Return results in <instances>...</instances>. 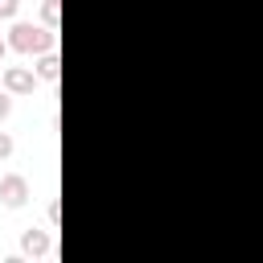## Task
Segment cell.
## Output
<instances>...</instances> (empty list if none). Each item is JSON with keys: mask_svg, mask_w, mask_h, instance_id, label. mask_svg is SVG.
Masks as SVG:
<instances>
[{"mask_svg": "<svg viewBox=\"0 0 263 263\" xmlns=\"http://www.w3.org/2000/svg\"><path fill=\"white\" fill-rule=\"evenodd\" d=\"M37 78H45V82H58V78H62V62H58L53 49L41 53V62H37Z\"/></svg>", "mask_w": 263, "mask_h": 263, "instance_id": "obj_5", "label": "cell"}, {"mask_svg": "<svg viewBox=\"0 0 263 263\" xmlns=\"http://www.w3.org/2000/svg\"><path fill=\"white\" fill-rule=\"evenodd\" d=\"M4 90L8 95H29L37 86V70H25V66H4Z\"/></svg>", "mask_w": 263, "mask_h": 263, "instance_id": "obj_2", "label": "cell"}, {"mask_svg": "<svg viewBox=\"0 0 263 263\" xmlns=\"http://www.w3.org/2000/svg\"><path fill=\"white\" fill-rule=\"evenodd\" d=\"M8 111H12V95H8V90H0V119H4Z\"/></svg>", "mask_w": 263, "mask_h": 263, "instance_id": "obj_10", "label": "cell"}, {"mask_svg": "<svg viewBox=\"0 0 263 263\" xmlns=\"http://www.w3.org/2000/svg\"><path fill=\"white\" fill-rule=\"evenodd\" d=\"M8 45L12 49H21V53H45V49H53L58 45V33L45 25H29V21H16L12 29H8Z\"/></svg>", "mask_w": 263, "mask_h": 263, "instance_id": "obj_1", "label": "cell"}, {"mask_svg": "<svg viewBox=\"0 0 263 263\" xmlns=\"http://www.w3.org/2000/svg\"><path fill=\"white\" fill-rule=\"evenodd\" d=\"M16 4L21 0H0V16H16Z\"/></svg>", "mask_w": 263, "mask_h": 263, "instance_id": "obj_9", "label": "cell"}, {"mask_svg": "<svg viewBox=\"0 0 263 263\" xmlns=\"http://www.w3.org/2000/svg\"><path fill=\"white\" fill-rule=\"evenodd\" d=\"M21 251L33 255V259H41V255L49 251V234H45V230H25V234H21Z\"/></svg>", "mask_w": 263, "mask_h": 263, "instance_id": "obj_4", "label": "cell"}, {"mask_svg": "<svg viewBox=\"0 0 263 263\" xmlns=\"http://www.w3.org/2000/svg\"><path fill=\"white\" fill-rule=\"evenodd\" d=\"M0 201L4 205H25L29 201V181L21 177V173H8V177H0Z\"/></svg>", "mask_w": 263, "mask_h": 263, "instance_id": "obj_3", "label": "cell"}, {"mask_svg": "<svg viewBox=\"0 0 263 263\" xmlns=\"http://www.w3.org/2000/svg\"><path fill=\"white\" fill-rule=\"evenodd\" d=\"M58 16H62V4H58V0H41V21H45L49 29H58Z\"/></svg>", "mask_w": 263, "mask_h": 263, "instance_id": "obj_6", "label": "cell"}, {"mask_svg": "<svg viewBox=\"0 0 263 263\" xmlns=\"http://www.w3.org/2000/svg\"><path fill=\"white\" fill-rule=\"evenodd\" d=\"M4 49H8V41H0V58H4Z\"/></svg>", "mask_w": 263, "mask_h": 263, "instance_id": "obj_11", "label": "cell"}, {"mask_svg": "<svg viewBox=\"0 0 263 263\" xmlns=\"http://www.w3.org/2000/svg\"><path fill=\"white\" fill-rule=\"evenodd\" d=\"M45 218H49V226H58V218H62V210H58V197H49V205H45Z\"/></svg>", "mask_w": 263, "mask_h": 263, "instance_id": "obj_7", "label": "cell"}, {"mask_svg": "<svg viewBox=\"0 0 263 263\" xmlns=\"http://www.w3.org/2000/svg\"><path fill=\"white\" fill-rule=\"evenodd\" d=\"M0 78H4V66H0Z\"/></svg>", "mask_w": 263, "mask_h": 263, "instance_id": "obj_12", "label": "cell"}, {"mask_svg": "<svg viewBox=\"0 0 263 263\" xmlns=\"http://www.w3.org/2000/svg\"><path fill=\"white\" fill-rule=\"evenodd\" d=\"M8 156H12V136L0 132V160H8Z\"/></svg>", "mask_w": 263, "mask_h": 263, "instance_id": "obj_8", "label": "cell"}]
</instances>
